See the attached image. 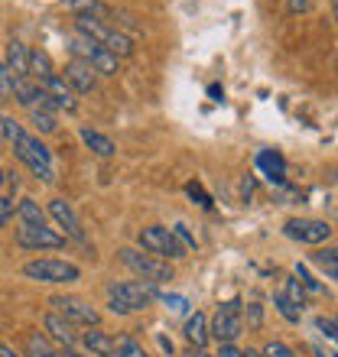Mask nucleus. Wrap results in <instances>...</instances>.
<instances>
[{
	"label": "nucleus",
	"instance_id": "obj_28",
	"mask_svg": "<svg viewBox=\"0 0 338 357\" xmlns=\"http://www.w3.org/2000/svg\"><path fill=\"white\" fill-rule=\"evenodd\" d=\"M68 49H72V59H82V62H88V59L98 52V43H91L88 36H82V33H75V36L68 39Z\"/></svg>",
	"mask_w": 338,
	"mask_h": 357
},
{
	"label": "nucleus",
	"instance_id": "obj_47",
	"mask_svg": "<svg viewBox=\"0 0 338 357\" xmlns=\"http://www.w3.org/2000/svg\"><path fill=\"white\" fill-rule=\"evenodd\" d=\"M189 357H215V354H208L205 348H192V351H189Z\"/></svg>",
	"mask_w": 338,
	"mask_h": 357
},
{
	"label": "nucleus",
	"instance_id": "obj_42",
	"mask_svg": "<svg viewBox=\"0 0 338 357\" xmlns=\"http://www.w3.org/2000/svg\"><path fill=\"white\" fill-rule=\"evenodd\" d=\"M247 321H251L254 328H257V325H260V321H263V315H260V305H257V302H251V305H247Z\"/></svg>",
	"mask_w": 338,
	"mask_h": 357
},
{
	"label": "nucleus",
	"instance_id": "obj_14",
	"mask_svg": "<svg viewBox=\"0 0 338 357\" xmlns=\"http://www.w3.org/2000/svg\"><path fill=\"white\" fill-rule=\"evenodd\" d=\"M3 66L10 68L13 78H29V49L20 39H10L7 52H3Z\"/></svg>",
	"mask_w": 338,
	"mask_h": 357
},
{
	"label": "nucleus",
	"instance_id": "obj_41",
	"mask_svg": "<svg viewBox=\"0 0 338 357\" xmlns=\"http://www.w3.org/2000/svg\"><path fill=\"white\" fill-rule=\"evenodd\" d=\"M316 325H319V331L322 335H325V338H332L338 344V331H335V321H329V319H319L316 321Z\"/></svg>",
	"mask_w": 338,
	"mask_h": 357
},
{
	"label": "nucleus",
	"instance_id": "obj_11",
	"mask_svg": "<svg viewBox=\"0 0 338 357\" xmlns=\"http://www.w3.org/2000/svg\"><path fill=\"white\" fill-rule=\"evenodd\" d=\"M39 88H43V91L56 101V111H66V114H75L78 111L75 91L66 85V78H62V75H56V72H52L49 78H43V82H39Z\"/></svg>",
	"mask_w": 338,
	"mask_h": 357
},
{
	"label": "nucleus",
	"instance_id": "obj_8",
	"mask_svg": "<svg viewBox=\"0 0 338 357\" xmlns=\"http://www.w3.org/2000/svg\"><path fill=\"white\" fill-rule=\"evenodd\" d=\"M283 231H286L290 241H300V244H309V247H319L332 237V227L325 221H316V218H293V221H286Z\"/></svg>",
	"mask_w": 338,
	"mask_h": 357
},
{
	"label": "nucleus",
	"instance_id": "obj_37",
	"mask_svg": "<svg viewBox=\"0 0 338 357\" xmlns=\"http://www.w3.org/2000/svg\"><path fill=\"white\" fill-rule=\"evenodd\" d=\"M296 280H300L302 282V289H306V292H322V282H316V280H312V276H309V270H306V266H296Z\"/></svg>",
	"mask_w": 338,
	"mask_h": 357
},
{
	"label": "nucleus",
	"instance_id": "obj_9",
	"mask_svg": "<svg viewBox=\"0 0 338 357\" xmlns=\"http://www.w3.org/2000/svg\"><path fill=\"white\" fill-rule=\"evenodd\" d=\"M17 244L23 250H62L66 247V237L52 231V227H33V225H23L17 227Z\"/></svg>",
	"mask_w": 338,
	"mask_h": 357
},
{
	"label": "nucleus",
	"instance_id": "obj_7",
	"mask_svg": "<svg viewBox=\"0 0 338 357\" xmlns=\"http://www.w3.org/2000/svg\"><path fill=\"white\" fill-rule=\"evenodd\" d=\"M49 305H52L56 315H62V319L72 321V325H88V328H98V325H101V312L94 309V305H88L84 299H78V296H52Z\"/></svg>",
	"mask_w": 338,
	"mask_h": 357
},
{
	"label": "nucleus",
	"instance_id": "obj_50",
	"mask_svg": "<svg viewBox=\"0 0 338 357\" xmlns=\"http://www.w3.org/2000/svg\"><path fill=\"white\" fill-rule=\"evenodd\" d=\"M66 357H84V354H78V351H66Z\"/></svg>",
	"mask_w": 338,
	"mask_h": 357
},
{
	"label": "nucleus",
	"instance_id": "obj_35",
	"mask_svg": "<svg viewBox=\"0 0 338 357\" xmlns=\"http://www.w3.org/2000/svg\"><path fill=\"white\" fill-rule=\"evenodd\" d=\"M260 354H263V357H296L290 344H283V341H267Z\"/></svg>",
	"mask_w": 338,
	"mask_h": 357
},
{
	"label": "nucleus",
	"instance_id": "obj_40",
	"mask_svg": "<svg viewBox=\"0 0 338 357\" xmlns=\"http://www.w3.org/2000/svg\"><path fill=\"white\" fill-rule=\"evenodd\" d=\"M13 211H17V205H13V198H3L0 195V227L10 225V218H13Z\"/></svg>",
	"mask_w": 338,
	"mask_h": 357
},
{
	"label": "nucleus",
	"instance_id": "obj_53",
	"mask_svg": "<svg viewBox=\"0 0 338 357\" xmlns=\"http://www.w3.org/2000/svg\"><path fill=\"white\" fill-rule=\"evenodd\" d=\"M56 357H66V354H56Z\"/></svg>",
	"mask_w": 338,
	"mask_h": 357
},
{
	"label": "nucleus",
	"instance_id": "obj_39",
	"mask_svg": "<svg viewBox=\"0 0 338 357\" xmlns=\"http://www.w3.org/2000/svg\"><path fill=\"white\" fill-rule=\"evenodd\" d=\"M186 192H189V198H196V202H198V205H202V208H212V198L205 195V188L198 185V182H189V185H186Z\"/></svg>",
	"mask_w": 338,
	"mask_h": 357
},
{
	"label": "nucleus",
	"instance_id": "obj_43",
	"mask_svg": "<svg viewBox=\"0 0 338 357\" xmlns=\"http://www.w3.org/2000/svg\"><path fill=\"white\" fill-rule=\"evenodd\" d=\"M286 7H290V13H309V10H312V0H290Z\"/></svg>",
	"mask_w": 338,
	"mask_h": 357
},
{
	"label": "nucleus",
	"instance_id": "obj_2",
	"mask_svg": "<svg viewBox=\"0 0 338 357\" xmlns=\"http://www.w3.org/2000/svg\"><path fill=\"white\" fill-rule=\"evenodd\" d=\"M117 257H121V264L124 266H131L140 280H147V282H169L172 280V266L166 264V260H160V257H153V254H147V250H133V247H121L117 250Z\"/></svg>",
	"mask_w": 338,
	"mask_h": 357
},
{
	"label": "nucleus",
	"instance_id": "obj_48",
	"mask_svg": "<svg viewBox=\"0 0 338 357\" xmlns=\"http://www.w3.org/2000/svg\"><path fill=\"white\" fill-rule=\"evenodd\" d=\"M244 357H263V354H260V351H251V348H247V351H244Z\"/></svg>",
	"mask_w": 338,
	"mask_h": 357
},
{
	"label": "nucleus",
	"instance_id": "obj_19",
	"mask_svg": "<svg viewBox=\"0 0 338 357\" xmlns=\"http://www.w3.org/2000/svg\"><path fill=\"white\" fill-rule=\"evenodd\" d=\"M13 215H20V221H23V225L46 227V211L39 208L36 198H20V202H17V211H13Z\"/></svg>",
	"mask_w": 338,
	"mask_h": 357
},
{
	"label": "nucleus",
	"instance_id": "obj_4",
	"mask_svg": "<svg viewBox=\"0 0 338 357\" xmlns=\"http://www.w3.org/2000/svg\"><path fill=\"white\" fill-rule=\"evenodd\" d=\"M23 276L27 280H36V282H52V286H62V282H75L82 280V270L75 264H68V260H29L23 264Z\"/></svg>",
	"mask_w": 338,
	"mask_h": 357
},
{
	"label": "nucleus",
	"instance_id": "obj_45",
	"mask_svg": "<svg viewBox=\"0 0 338 357\" xmlns=\"http://www.w3.org/2000/svg\"><path fill=\"white\" fill-rule=\"evenodd\" d=\"M0 357H20V354L10 348V344H3V341H0Z\"/></svg>",
	"mask_w": 338,
	"mask_h": 357
},
{
	"label": "nucleus",
	"instance_id": "obj_38",
	"mask_svg": "<svg viewBox=\"0 0 338 357\" xmlns=\"http://www.w3.org/2000/svg\"><path fill=\"white\" fill-rule=\"evenodd\" d=\"M172 234H176L179 244L186 247V254H189V250H196V237L189 234V227H186V225H176V227H172Z\"/></svg>",
	"mask_w": 338,
	"mask_h": 357
},
{
	"label": "nucleus",
	"instance_id": "obj_26",
	"mask_svg": "<svg viewBox=\"0 0 338 357\" xmlns=\"http://www.w3.org/2000/svg\"><path fill=\"white\" fill-rule=\"evenodd\" d=\"M29 123H33L39 133H56L59 130L56 111H49V107H33V111H29Z\"/></svg>",
	"mask_w": 338,
	"mask_h": 357
},
{
	"label": "nucleus",
	"instance_id": "obj_51",
	"mask_svg": "<svg viewBox=\"0 0 338 357\" xmlns=\"http://www.w3.org/2000/svg\"><path fill=\"white\" fill-rule=\"evenodd\" d=\"M3 182H7V172H3V169H0V185H3Z\"/></svg>",
	"mask_w": 338,
	"mask_h": 357
},
{
	"label": "nucleus",
	"instance_id": "obj_1",
	"mask_svg": "<svg viewBox=\"0 0 338 357\" xmlns=\"http://www.w3.org/2000/svg\"><path fill=\"white\" fill-rule=\"evenodd\" d=\"M13 150H17V156L29 166V172L36 178H43V182H56V169H52V153L39 143V137H33V133H20V140L13 143Z\"/></svg>",
	"mask_w": 338,
	"mask_h": 357
},
{
	"label": "nucleus",
	"instance_id": "obj_49",
	"mask_svg": "<svg viewBox=\"0 0 338 357\" xmlns=\"http://www.w3.org/2000/svg\"><path fill=\"white\" fill-rule=\"evenodd\" d=\"M332 13H335V20H338V0H332Z\"/></svg>",
	"mask_w": 338,
	"mask_h": 357
},
{
	"label": "nucleus",
	"instance_id": "obj_12",
	"mask_svg": "<svg viewBox=\"0 0 338 357\" xmlns=\"http://www.w3.org/2000/svg\"><path fill=\"white\" fill-rule=\"evenodd\" d=\"M62 78H66V85L75 94H88V91H94V85H98L94 68L88 66V62H82V59H72L66 66V72H62Z\"/></svg>",
	"mask_w": 338,
	"mask_h": 357
},
{
	"label": "nucleus",
	"instance_id": "obj_33",
	"mask_svg": "<svg viewBox=\"0 0 338 357\" xmlns=\"http://www.w3.org/2000/svg\"><path fill=\"white\" fill-rule=\"evenodd\" d=\"M283 296H286V299H290L293 305H296V309H302V305H306V296H309V292L302 289V282H300V280H286V292H283Z\"/></svg>",
	"mask_w": 338,
	"mask_h": 357
},
{
	"label": "nucleus",
	"instance_id": "obj_15",
	"mask_svg": "<svg viewBox=\"0 0 338 357\" xmlns=\"http://www.w3.org/2000/svg\"><path fill=\"white\" fill-rule=\"evenodd\" d=\"M78 341H82V344L91 351L94 357H121V354H117V344H114V338H111V335H104L101 328L84 331Z\"/></svg>",
	"mask_w": 338,
	"mask_h": 357
},
{
	"label": "nucleus",
	"instance_id": "obj_31",
	"mask_svg": "<svg viewBox=\"0 0 338 357\" xmlns=\"http://www.w3.org/2000/svg\"><path fill=\"white\" fill-rule=\"evenodd\" d=\"M153 299L163 302V305H166V309H172V312H186V309H189L186 296H172V292H163L160 286H156V292H153Z\"/></svg>",
	"mask_w": 338,
	"mask_h": 357
},
{
	"label": "nucleus",
	"instance_id": "obj_17",
	"mask_svg": "<svg viewBox=\"0 0 338 357\" xmlns=\"http://www.w3.org/2000/svg\"><path fill=\"white\" fill-rule=\"evenodd\" d=\"M13 101L20 107L33 111L39 104V82H33V78H13Z\"/></svg>",
	"mask_w": 338,
	"mask_h": 357
},
{
	"label": "nucleus",
	"instance_id": "obj_21",
	"mask_svg": "<svg viewBox=\"0 0 338 357\" xmlns=\"http://www.w3.org/2000/svg\"><path fill=\"white\" fill-rule=\"evenodd\" d=\"M257 166H260L267 176L273 178V182H283V176H286V162H283L280 153H270V150H260L257 153Z\"/></svg>",
	"mask_w": 338,
	"mask_h": 357
},
{
	"label": "nucleus",
	"instance_id": "obj_36",
	"mask_svg": "<svg viewBox=\"0 0 338 357\" xmlns=\"http://www.w3.org/2000/svg\"><path fill=\"white\" fill-rule=\"evenodd\" d=\"M13 98V75H10V68L0 62V101H10Z\"/></svg>",
	"mask_w": 338,
	"mask_h": 357
},
{
	"label": "nucleus",
	"instance_id": "obj_52",
	"mask_svg": "<svg viewBox=\"0 0 338 357\" xmlns=\"http://www.w3.org/2000/svg\"><path fill=\"white\" fill-rule=\"evenodd\" d=\"M335 328H338V319H335Z\"/></svg>",
	"mask_w": 338,
	"mask_h": 357
},
{
	"label": "nucleus",
	"instance_id": "obj_10",
	"mask_svg": "<svg viewBox=\"0 0 338 357\" xmlns=\"http://www.w3.org/2000/svg\"><path fill=\"white\" fill-rule=\"evenodd\" d=\"M49 215H52V221L62 227V237H66V241L84 244V227H82V221H78L75 208L68 205L66 198H52V202H49Z\"/></svg>",
	"mask_w": 338,
	"mask_h": 357
},
{
	"label": "nucleus",
	"instance_id": "obj_44",
	"mask_svg": "<svg viewBox=\"0 0 338 357\" xmlns=\"http://www.w3.org/2000/svg\"><path fill=\"white\" fill-rule=\"evenodd\" d=\"M215 357H244V351H237L235 344H221V351Z\"/></svg>",
	"mask_w": 338,
	"mask_h": 357
},
{
	"label": "nucleus",
	"instance_id": "obj_46",
	"mask_svg": "<svg viewBox=\"0 0 338 357\" xmlns=\"http://www.w3.org/2000/svg\"><path fill=\"white\" fill-rule=\"evenodd\" d=\"M208 94H212V101H221V98H225V91H221V88H218V85H212V88H208Z\"/></svg>",
	"mask_w": 338,
	"mask_h": 357
},
{
	"label": "nucleus",
	"instance_id": "obj_24",
	"mask_svg": "<svg viewBox=\"0 0 338 357\" xmlns=\"http://www.w3.org/2000/svg\"><path fill=\"white\" fill-rule=\"evenodd\" d=\"M52 72H56V68H52V59H49L46 49H29V78H39V82H43V78H49Z\"/></svg>",
	"mask_w": 338,
	"mask_h": 357
},
{
	"label": "nucleus",
	"instance_id": "obj_30",
	"mask_svg": "<svg viewBox=\"0 0 338 357\" xmlns=\"http://www.w3.org/2000/svg\"><path fill=\"white\" fill-rule=\"evenodd\" d=\"M114 344H117V354H121V357H150L147 351L140 348V341L133 338V335H117V338H114Z\"/></svg>",
	"mask_w": 338,
	"mask_h": 357
},
{
	"label": "nucleus",
	"instance_id": "obj_3",
	"mask_svg": "<svg viewBox=\"0 0 338 357\" xmlns=\"http://www.w3.org/2000/svg\"><path fill=\"white\" fill-rule=\"evenodd\" d=\"M137 244H140V250H147V254L160 257V260H182L186 257V247L176 241V234L169 231V227H160V225H150L143 227L140 234H137Z\"/></svg>",
	"mask_w": 338,
	"mask_h": 357
},
{
	"label": "nucleus",
	"instance_id": "obj_22",
	"mask_svg": "<svg viewBox=\"0 0 338 357\" xmlns=\"http://www.w3.org/2000/svg\"><path fill=\"white\" fill-rule=\"evenodd\" d=\"M186 338L192 341V348H205V341H208V319L202 315V312H196V315H189V319H186Z\"/></svg>",
	"mask_w": 338,
	"mask_h": 357
},
{
	"label": "nucleus",
	"instance_id": "obj_5",
	"mask_svg": "<svg viewBox=\"0 0 338 357\" xmlns=\"http://www.w3.org/2000/svg\"><path fill=\"white\" fill-rule=\"evenodd\" d=\"M241 299H231V302H221L215 312V319L208 325V335H215L218 344H235L241 338V331H244V319H241Z\"/></svg>",
	"mask_w": 338,
	"mask_h": 357
},
{
	"label": "nucleus",
	"instance_id": "obj_20",
	"mask_svg": "<svg viewBox=\"0 0 338 357\" xmlns=\"http://www.w3.org/2000/svg\"><path fill=\"white\" fill-rule=\"evenodd\" d=\"M88 66L94 68V75H104V78H114L117 72H121V59L111 56L108 49L98 46V52H94L91 59H88Z\"/></svg>",
	"mask_w": 338,
	"mask_h": 357
},
{
	"label": "nucleus",
	"instance_id": "obj_23",
	"mask_svg": "<svg viewBox=\"0 0 338 357\" xmlns=\"http://www.w3.org/2000/svg\"><path fill=\"white\" fill-rule=\"evenodd\" d=\"M101 49H108V52H111V56H117V59L133 56V39L127 36V33H121V29H111Z\"/></svg>",
	"mask_w": 338,
	"mask_h": 357
},
{
	"label": "nucleus",
	"instance_id": "obj_29",
	"mask_svg": "<svg viewBox=\"0 0 338 357\" xmlns=\"http://www.w3.org/2000/svg\"><path fill=\"white\" fill-rule=\"evenodd\" d=\"M312 264L319 266L329 280L338 282V250H319V254H312Z\"/></svg>",
	"mask_w": 338,
	"mask_h": 357
},
{
	"label": "nucleus",
	"instance_id": "obj_16",
	"mask_svg": "<svg viewBox=\"0 0 338 357\" xmlns=\"http://www.w3.org/2000/svg\"><path fill=\"white\" fill-rule=\"evenodd\" d=\"M82 140H84V146H88L94 156H101V160H111L114 153H117L111 137H104V133L91 130V127H82Z\"/></svg>",
	"mask_w": 338,
	"mask_h": 357
},
{
	"label": "nucleus",
	"instance_id": "obj_54",
	"mask_svg": "<svg viewBox=\"0 0 338 357\" xmlns=\"http://www.w3.org/2000/svg\"><path fill=\"white\" fill-rule=\"evenodd\" d=\"M335 357H338V354H335Z\"/></svg>",
	"mask_w": 338,
	"mask_h": 357
},
{
	"label": "nucleus",
	"instance_id": "obj_34",
	"mask_svg": "<svg viewBox=\"0 0 338 357\" xmlns=\"http://www.w3.org/2000/svg\"><path fill=\"white\" fill-rule=\"evenodd\" d=\"M20 133H23V127H20V123L13 121V117H3V121H0V137H3V140L17 143V140H20Z\"/></svg>",
	"mask_w": 338,
	"mask_h": 357
},
{
	"label": "nucleus",
	"instance_id": "obj_25",
	"mask_svg": "<svg viewBox=\"0 0 338 357\" xmlns=\"http://www.w3.org/2000/svg\"><path fill=\"white\" fill-rule=\"evenodd\" d=\"M68 7H72L75 17H94V20H101V23L111 17V10L104 7L101 0H68Z\"/></svg>",
	"mask_w": 338,
	"mask_h": 357
},
{
	"label": "nucleus",
	"instance_id": "obj_13",
	"mask_svg": "<svg viewBox=\"0 0 338 357\" xmlns=\"http://www.w3.org/2000/svg\"><path fill=\"white\" fill-rule=\"evenodd\" d=\"M43 328H46V338H52L59 344V348L72 351L78 344V335H75V325L72 321H66L62 315H56V312H49L46 319H43Z\"/></svg>",
	"mask_w": 338,
	"mask_h": 357
},
{
	"label": "nucleus",
	"instance_id": "obj_27",
	"mask_svg": "<svg viewBox=\"0 0 338 357\" xmlns=\"http://www.w3.org/2000/svg\"><path fill=\"white\" fill-rule=\"evenodd\" d=\"M27 354L29 357H56L59 351L49 344L46 335H39V331H33V335H27Z\"/></svg>",
	"mask_w": 338,
	"mask_h": 357
},
{
	"label": "nucleus",
	"instance_id": "obj_18",
	"mask_svg": "<svg viewBox=\"0 0 338 357\" xmlns=\"http://www.w3.org/2000/svg\"><path fill=\"white\" fill-rule=\"evenodd\" d=\"M111 29L114 26H108V23H101V20H94V17H75V33L88 36L91 43H98V46H104V39H108Z\"/></svg>",
	"mask_w": 338,
	"mask_h": 357
},
{
	"label": "nucleus",
	"instance_id": "obj_6",
	"mask_svg": "<svg viewBox=\"0 0 338 357\" xmlns=\"http://www.w3.org/2000/svg\"><path fill=\"white\" fill-rule=\"evenodd\" d=\"M156 282L137 280V282H108V299H117L127 312H143L153 302Z\"/></svg>",
	"mask_w": 338,
	"mask_h": 357
},
{
	"label": "nucleus",
	"instance_id": "obj_32",
	"mask_svg": "<svg viewBox=\"0 0 338 357\" xmlns=\"http://www.w3.org/2000/svg\"><path fill=\"white\" fill-rule=\"evenodd\" d=\"M273 305H277V312H280V315H283L286 321H293V325L300 321L302 309H296V305H293V302L286 299V296H273Z\"/></svg>",
	"mask_w": 338,
	"mask_h": 357
}]
</instances>
